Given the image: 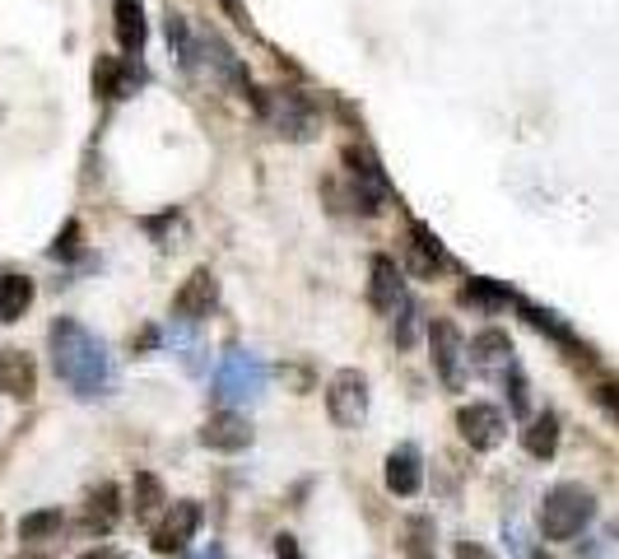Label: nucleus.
Listing matches in <instances>:
<instances>
[{
    "label": "nucleus",
    "mask_w": 619,
    "mask_h": 559,
    "mask_svg": "<svg viewBox=\"0 0 619 559\" xmlns=\"http://www.w3.org/2000/svg\"><path fill=\"white\" fill-rule=\"evenodd\" d=\"M429 350H433V373L443 378V387L461 392L466 387V345H461V331L447 317L429 322Z\"/></svg>",
    "instance_id": "nucleus-5"
},
{
    "label": "nucleus",
    "mask_w": 619,
    "mask_h": 559,
    "mask_svg": "<svg viewBox=\"0 0 619 559\" xmlns=\"http://www.w3.org/2000/svg\"><path fill=\"white\" fill-rule=\"evenodd\" d=\"M19 559H42V555H19Z\"/></svg>",
    "instance_id": "nucleus-32"
},
{
    "label": "nucleus",
    "mask_w": 619,
    "mask_h": 559,
    "mask_svg": "<svg viewBox=\"0 0 619 559\" xmlns=\"http://www.w3.org/2000/svg\"><path fill=\"white\" fill-rule=\"evenodd\" d=\"M224 5H233V0H224Z\"/></svg>",
    "instance_id": "nucleus-33"
},
{
    "label": "nucleus",
    "mask_w": 619,
    "mask_h": 559,
    "mask_svg": "<svg viewBox=\"0 0 619 559\" xmlns=\"http://www.w3.org/2000/svg\"><path fill=\"white\" fill-rule=\"evenodd\" d=\"M596 401L606 406V415H615L619 420V387L615 382H596Z\"/></svg>",
    "instance_id": "nucleus-26"
},
{
    "label": "nucleus",
    "mask_w": 619,
    "mask_h": 559,
    "mask_svg": "<svg viewBox=\"0 0 619 559\" xmlns=\"http://www.w3.org/2000/svg\"><path fill=\"white\" fill-rule=\"evenodd\" d=\"M112 28H117V42H122V52L140 56L149 38V24H145V10H140V0H112Z\"/></svg>",
    "instance_id": "nucleus-15"
},
{
    "label": "nucleus",
    "mask_w": 619,
    "mask_h": 559,
    "mask_svg": "<svg viewBox=\"0 0 619 559\" xmlns=\"http://www.w3.org/2000/svg\"><path fill=\"white\" fill-rule=\"evenodd\" d=\"M256 108L280 136L289 140H308L317 131V108L303 94H256Z\"/></svg>",
    "instance_id": "nucleus-3"
},
{
    "label": "nucleus",
    "mask_w": 619,
    "mask_h": 559,
    "mask_svg": "<svg viewBox=\"0 0 619 559\" xmlns=\"http://www.w3.org/2000/svg\"><path fill=\"white\" fill-rule=\"evenodd\" d=\"M201 443L210 452H243L252 443V424L238 415V410H219L201 424Z\"/></svg>",
    "instance_id": "nucleus-10"
},
{
    "label": "nucleus",
    "mask_w": 619,
    "mask_h": 559,
    "mask_svg": "<svg viewBox=\"0 0 619 559\" xmlns=\"http://www.w3.org/2000/svg\"><path fill=\"white\" fill-rule=\"evenodd\" d=\"M512 410H517V415H526V382H522V373H512Z\"/></svg>",
    "instance_id": "nucleus-28"
},
{
    "label": "nucleus",
    "mask_w": 619,
    "mask_h": 559,
    "mask_svg": "<svg viewBox=\"0 0 619 559\" xmlns=\"http://www.w3.org/2000/svg\"><path fill=\"white\" fill-rule=\"evenodd\" d=\"M275 559H303L294 536H275Z\"/></svg>",
    "instance_id": "nucleus-27"
},
{
    "label": "nucleus",
    "mask_w": 619,
    "mask_h": 559,
    "mask_svg": "<svg viewBox=\"0 0 619 559\" xmlns=\"http://www.w3.org/2000/svg\"><path fill=\"white\" fill-rule=\"evenodd\" d=\"M0 392L14 401H28L38 392V364L24 350H0Z\"/></svg>",
    "instance_id": "nucleus-14"
},
{
    "label": "nucleus",
    "mask_w": 619,
    "mask_h": 559,
    "mask_svg": "<svg viewBox=\"0 0 619 559\" xmlns=\"http://www.w3.org/2000/svg\"><path fill=\"white\" fill-rule=\"evenodd\" d=\"M326 410L336 429H359L368 415V378L359 369H340L336 378L326 382Z\"/></svg>",
    "instance_id": "nucleus-4"
},
{
    "label": "nucleus",
    "mask_w": 619,
    "mask_h": 559,
    "mask_svg": "<svg viewBox=\"0 0 619 559\" xmlns=\"http://www.w3.org/2000/svg\"><path fill=\"white\" fill-rule=\"evenodd\" d=\"M410 261H415V271H419V275L447 271V252L438 247V238H433L424 224H415V229H410Z\"/></svg>",
    "instance_id": "nucleus-20"
},
{
    "label": "nucleus",
    "mask_w": 619,
    "mask_h": 559,
    "mask_svg": "<svg viewBox=\"0 0 619 559\" xmlns=\"http://www.w3.org/2000/svg\"><path fill=\"white\" fill-rule=\"evenodd\" d=\"M461 303H480V308H508L512 294H508V289H494L489 280H471V285L461 289Z\"/></svg>",
    "instance_id": "nucleus-23"
},
{
    "label": "nucleus",
    "mask_w": 619,
    "mask_h": 559,
    "mask_svg": "<svg viewBox=\"0 0 619 559\" xmlns=\"http://www.w3.org/2000/svg\"><path fill=\"white\" fill-rule=\"evenodd\" d=\"M368 303L377 313H396L405 303V285H401V266L391 257H373L368 261Z\"/></svg>",
    "instance_id": "nucleus-9"
},
{
    "label": "nucleus",
    "mask_w": 619,
    "mask_h": 559,
    "mask_svg": "<svg viewBox=\"0 0 619 559\" xmlns=\"http://www.w3.org/2000/svg\"><path fill=\"white\" fill-rule=\"evenodd\" d=\"M522 448L536 457V462H550L554 448H559V420H554L550 410L545 415H531L522 429Z\"/></svg>",
    "instance_id": "nucleus-17"
},
{
    "label": "nucleus",
    "mask_w": 619,
    "mask_h": 559,
    "mask_svg": "<svg viewBox=\"0 0 619 559\" xmlns=\"http://www.w3.org/2000/svg\"><path fill=\"white\" fill-rule=\"evenodd\" d=\"M261 364H256L252 355H229L224 359V369H219L215 378V392L224 396V401H238V396H256L261 392Z\"/></svg>",
    "instance_id": "nucleus-11"
},
{
    "label": "nucleus",
    "mask_w": 619,
    "mask_h": 559,
    "mask_svg": "<svg viewBox=\"0 0 619 559\" xmlns=\"http://www.w3.org/2000/svg\"><path fill=\"white\" fill-rule=\"evenodd\" d=\"M33 308V280L19 271L0 275V322H19Z\"/></svg>",
    "instance_id": "nucleus-18"
},
{
    "label": "nucleus",
    "mask_w": 619,
    "mask_h": 559,
    "mask_svg": "<svg viewBox=\"0 0 619 559\" xmlns=\"http://www.w3.org/2000/svg\"><path fill=\"white\" fill-rule=\"evenodd\" d=\"M205 522V508L196 504V499H182V504H168V513H163V522L154 527V555H182V550L196 541V532H201Z\"/></svg>",
    "instance_id": "nucleus-6"
},
{
    "label": "nucleus",
    "mask_w": 619,
    "mask_h": 559,
    "mask_svg": "<svg viewBox=\"0 0 619 559\" xmlns=\"http://www.w3.org/2000/svg\"><path fill=\"white\" fill-rule=\"evenodd\" d=\"M196 559H224V550H219V546H210V550H205V555H196Z\"/></svg>",
    "instance_id": "nucleus-31"
},
{
    "label": "nucleus",
    "mask_w": 619,
    "mask_h": 559,
    "mask_svg": "<svg viewBox=\"0 0 619 559\" xmlns=\"http://www.w3.org/2000/svg\"><path fill=\"white\" fill-rule=\"evenodd\" d=\"M117 518H122V494H117L112 480H103V485H94L89 499H84V532L108 536L112 527H117Z\"/></svg>",
    "instance_id": "nucleus-13"
},
{
    "label": "nucleus",
    "mask_w": 619,
    "mask_h": 559,
    "mask_svg": "<svg viewBox=\"0 0 619 559\" xmlns=\"http://www.w3.org/2000/svg\"><path fill=\"white\" fill-rule=\"evenodd\" d=\"M457 559H494L485 546H475V541H461L457 546Z\"/></svg>",
    "instance_id": "nucleus-29"
},
{
    "label": "nucleus",
    "mask_w": 619,
    "mask_h": 559,
    "mask_svg": "<svg viewBox=\"0 0 619 559\" xmlns=\"http://www.w3.org/2000/svg\"><path fill=\"white\" fill-rule=\"evenodd\" d=\"M52 369L75 396H103L112 387V359L108 345L94 331L75 322V317H56L52 322Z\"/></svg>",
    "instance_id": "nucleus-1"
},
{
    "label": "nucleus",
    "mask_w": 619,
    "mask_h": 559,
    "mask_svg": "<svg viewBox=\"0 0 619 559\" xmlns=\"http://www.w3.org/2000/svg\"><path fill=\"white\" fill-rule=\"evenodd\" d=\"M471 355H475V364H503L512 355V341L503 331H480L471 341Z\"/></svg>",
    "instance_id": "nucleus-22"
},
{
    "label": "nucleus",
    "mask_w": 619,
    "mask_h": 559,
    "mask_svg": "<svg viewBox=\"0 0 619 559\" xmlns=\"http://www.w3.org/2000/svg\"><path fill=\"white\" fill-rule=\"evenodd\" d=\"M457 429H461V438H466L475 452H494L498 443H503V434H508L503 410L489 406V401H471V406H461L457 410Z\"/></svg>",
    "instance_id": "nucleus-7"
},
{
    "label": "nucleus",
    "mask_w": 619,
    "mask_h": 559,
    "mask_svg": "<svg viewBox=\"0 0 619 559\" xmlns=\"http://www.w3.org/2000/svg\"><path fill=\"white\" fill-rule=\"evenodd\" d=\"M131 508H135V522H154L168 508V490L154 471H135L131 480Z\"/></svg>",
    "instance_id": "nucleus-16"
},
{
    "label": "nucleus",
    "mask_w": 619,
    "mask_h": 559,
    "mask_svg": "<svg viewBox=\"0 0 619 559\" xmlns=\"http://www.w3.org/2000/svg\"><path fill=\"white\" fill-rule=\"evenodd\" d=\"M94 94L98 98H122L126 94V70L117 56H98L94 66Z\"/></svg>",
    "instance_id": "nucleus-21"
},
{
    "label": "nucleus",
    "mask_w": 619,
    "mask_h": 559,
    "mask_svg": "<svg viewBox=\"0 0 619 559\" xmlns=\"http://www.w3.org/2000/svg\"><path fill=\"white\" fill-rule=\"evenodd\" d=\"M419 485H424V457H419V448L401 443V448L387 457V490L396 494V499H415Z\"/></svg>",
    "instance_id": "nucleus-12"
},
{
    "label": "nucleus",
    "mask_w": 619,
    "mask_h": 559,
    "mask_svg": "<svg viewBox=\"0 0 619 559\" xmlns=\"http://www.w3.org/2000/svg\"><path fill=\"white\" fill-rule=\"evenodd\" d=\"M80 559H126L122 550H112V546H94V550H84Z\"/></svg>",
    "instance_id": "nucleus-30"
},
{
    "label": "nucleus",
    "mask_w": 619,
    "mask_h": 559,
    "mask_svg": "<svg viewBox=\"0 0 619 559\" xmlns=\"http://www.w3.org/2000/svg\"><path fill=\"white\" fill-rule=\"evenodd\" d=\"M592 518H596L592 490H582L573 480L554 485V490L540 499V536H545V541H573V536H582V527Z\"/></svg>",
    "instance_id": "nucleus-2"
},
{
    "label": "nucleus",
    "mask_w": 619,
    "mask_h": 559,
    "mask_svg": "<svg viewBox=\"0 0 619 559\" xmlns=\"http://www.w3.org/2000/svg\"><path fill=\"white\" fill-rule=\"evenodd\" d=\"M410 559H429L433 555V522L429 518H410V546H405Z\"/></svg>",
    "instance_id": "nucleus-24"
},
{
    "label": "nucleus",
    "mask_w": 619,
    "mask_h": 559,
    "mask_svg": "<svg viewBox=\"0 0 619 559\" xmlns=\"http://www.w3.org/2000/svg\"><path fill=\"white\" fill-rule=\"evenodd\" d=\"M61 527H66L61 508H33V513L19 518V541H24V546H47V541L61 536Z\"/></svg>",
    "instance_id": "nucleus-19"
},
{
    "label": "nucleus",
    "mask_w": 619,
    "mask_h": 559,
    "mask_svg": "<svg viewBox=\"0 0 619 559\" xmlns=\"http://www.w3.org/2000/svg\"><path fill=\"white\" fill-rule=\"evenodd\" d=\"M75 252H80V224H66V229H61V238H56V247H52V257H75Z\"/></svg>",
    "instance_id": "nucleus-25"
},
{
    "label": "nucleus",
    "mask_w": 619,
    "mask_h": 559,
    "mask_svg": "<svg viewBox=\"0 0 619 559\" xmlns=\"http://www.w3.org/2000/svg\"><path fill=\"white\" fill-rule=\"evenodd\" d=\"M215 303H219V280L210 266H196V271L182 280V289H177V299H173V313L182 317V322H205V317L215 313Z\"/></svg>",
    "instance_id": "nucleus-8"
}]
</instances>
